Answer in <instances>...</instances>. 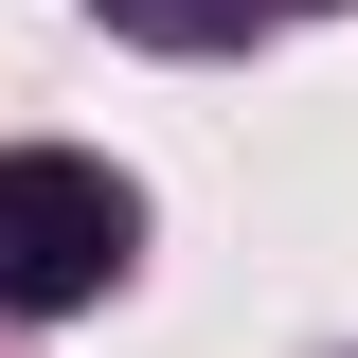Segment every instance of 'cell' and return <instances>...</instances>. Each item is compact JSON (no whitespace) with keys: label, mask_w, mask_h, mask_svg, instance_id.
Listing matches in <instances>:
<instances>
[{"label":"cell","mask_w":358,"mask_h":358,"mask_svg":"<svg viewBox=\"0 0 358 358\" xmlns=\"http://www.w3.org/2000/svg\"><path fill=\"white\" fill-rule=\"evenodd\" d=\"M143 251V197L108 162H72V143H0V305L54 322V305H108Z\"/></svg>","instance_id":"cell-1"}]
</instances>
